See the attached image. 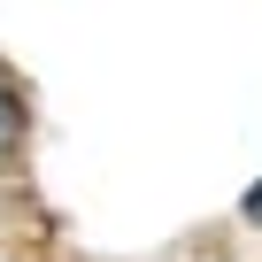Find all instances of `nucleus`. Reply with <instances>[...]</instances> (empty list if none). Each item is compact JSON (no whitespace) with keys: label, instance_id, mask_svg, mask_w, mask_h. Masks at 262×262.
I'll return each mask as SVG.
<instances>
[{"label":"nucleus","instance_id":"nucleus-2","mask_svg":"<svg viewBox=\"0 0 262 262\" xmlns=\"http://www.w3.org/2000/svg\"><path fill=\"white\" fill-rule=\"evenodd\" d=\"M247 216H254V224H262V185H254V193H247Z\"/></svg>","mask_w":262,"mask_h":262},{"label":"nucleus","instance_id":"nucleus-1","mask_svg":"<svg viewBox=\"0 0 262 262\" xmlns=\"http://www.w3.org/2000/svg\"><path fill=\"white\" fill-rule=\"evenodd\" d=\"M8 147H16V100L0 93V155H8Z\"/></svg>","mask_w":262,"mask_h":262}]
</instances>
